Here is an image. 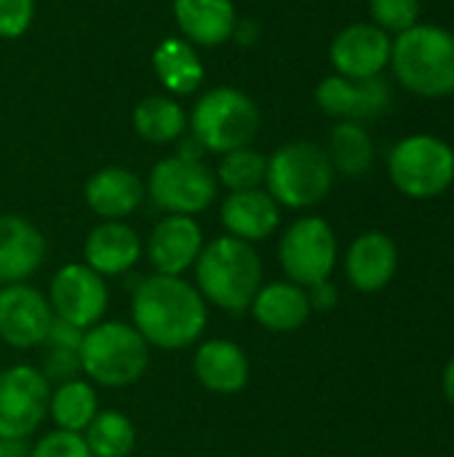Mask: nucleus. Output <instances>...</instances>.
<instances>
[{"mask_svg":"<svg viewBox=\"0 0 454 457\" xmlns=\"http://www.w3.org/2000/svg\"><path fill=\"white\" fill-rule=\"evenodd\" d=\"M86 206L99 220H128L147 198L144 182L126 166L96 169L83 187Z\"/></svg>","mask_w":454,"mask_h":457,"instance_id":"nucleus-21","label":"nucleus"},{"mask_svg":"<svg viewBox=\"0 0 454 457\" xmlns=\"http://www.w3.org/2000/svg\"><path fill=\"white\" fill-rule=\"evenodd\" d=\"M399 273V246L383 230L356 236L345 252V278L361 295L383 292Z\"/></svg>","mask_w":454,"mask_h":457,"instance_id":"nucleus-17","label":"nucleus"},{"mask_svg":"<svg viewBox=\"0 0 454 457\" xmlns=\"http://www.w3.org/2000/svg\"><path fill=\"white\" fill-rule=\"evenodd\" d=\"M51 383L35 364L0 372V439H32L48 418Z\"/></svg>","mask_w":454,"mask_h":457,"instance_id":"nucleus-10","label":"nucleus"},{"mask_svg":"<svg viewBox=\"0 0 454 457\" xmlns=\"http://www.w3.org/2000/svg\"><path fill=\"white\" fill-rule=\"evenodd\" d=\"M45 254V236L32 220L0 214V287L29 281L43 268Z\"/></svg>","mask_w":454,"mask_h":457,"instance_id":"nucleus-19","label":"nucleus"},{"mask_svg":"<svg viewBox=\"0 0 454 457\" xmlns=\"http://www.w3.org/2000/svg\"><path fill=\"white\" fill-rule=\"evenodd\" d=\"M83 335H86V329H80V327H75V324H67V321H62V319L54 316L51 329H48V335H45V345L78 351L80 343H83Z\"/></svg>","mask_w":454,"mask_h":457,"instance_id":"nucleus-34","label":"nucleus"},{"mask_svg":"<svg viewBox=\"0 0 454 457\" xmlns=\"http://www.w3.org/2000/svg\"><path fill=\"white\" fill-rule=\"evenodd\" d=\"M193 270V284L206 305H214L227 316L249 313L254 295L265 284V268L257 246L233 236H217L206 241Z\"/></svg>","mask_w":454,"mask_h":457,"instance_id":"nucleus-2","label":"nucleus"},{"mask_svg":"<svg viewBox=\"0 0 454 457\" xmlns=\"http://www.w3.org/2000/svg\"><path fill=\"white\" fill-rule=\"evenodd\" d=\"M83 439L91 457H128L136 447V428L120 410H99Z\"/></svg>","mask_w":454,"mask_h":457,"instance_id":"nucleus-28","label":"nucleus"},{"mask_svg":"<svg viewBox=\"0 0 454 457\" xmlns=\"http://www.w3.org/2000/svg\"><path fill=\"white\" fill-rule=\"evenodd\" d=\"M134 131L150 145H174L187 131V112L174 96H144L131 112Z\"/></svg>","mask_w":454,"mask_h":457,"instance_id":"nucleus-26","label":"nucleus"},{"mask_svg":"<svg viewBox=\"0 0 454 457\" xmlns=\"http://www.w3.org/2000/svg\"><path fill=\"white\" fill-rule=\"evenodd\" d=\"M388 177L412 201L439 198L454 185V147L436 134H409L391 147Z\"/></svg>","mask_w":454,"mask_h":457,"instance_id":"nucleus-7","label":"nucleus"},{"mask_svg":"<svg viewBox=\"0 0 454 457\" xmlns=\"http://www.w3.org/2000/svg\"><path fill=\"white\" fill-rule=\"evenodd\" d=\"M193 375L209 394L235 396L249 386L252 361L235 340L211 337L201 340L193 353Z\"/></svg>","mask_w":454,"mask_h":457,"instance_id":"nucleus-18","label":"nucleus"},{"mask_svg":"<svg viewBox=\"0 0 454 457\" xmlns=\"http://www.w3.org/2000/svg\"><path fill=\"white\" fill-rule=\"evenodd\" d=\"M326 155L337 174L364 177L375 166V139L359 120H337L329 131Z\"/></svg>","mask_w":454,"mask_h":457,"instance_id":"nucleus-27","label":"nucleus"},{"mask_svg":"<svg viewBox=\"0 0 454 457\" xmlns=\"http://www.w3.org/2000/svg\"><path fill=\"white\" fill-rule=\"evenodd\" d=\"M37 370L43 372V378H45L51 386H59V383L83 378L78 351H67V348H51V345H45Z\"/></svg>","mask_w":454,"mask_h":457,"instance_id":"nucleus-32","label":"nucleus"},{"mask_svg":"<svg viewBox=\"0 0 454 457\" xmlns=\"http://www.w3.org/2000/svg\"><path fill=\"white\" fill-rule=\"evenodd\" d=\"M391 70L401 88L423 99L454 94V32L420 21L393 37Z\"/></svg>","mask_w":454,"mask_h":457,"instance_id":"nucleus-3","label":"nucleus"},{"mask_svg":"<svg viewBox=\"0 0 454 457\" xmlns=\"http://www.w3.org/2000/svg\"><path fill=\"white\" fill-rule=\"evenodd\" d=\"M219 222L225 228V236L246 244H260L281 228V206L265 187L227 193L219 206Z\"/></svg>","mask_w":454,"mask_h":457,"instance_id":"nucleus-20","label":"nucleus"},{"mask_svg":"<svg viewBox=\"0 0 454 457\" xmlns=\"http://www.w3.org/2000/svg\"><path fill=\"white\" fill-rule=\"evenodd\" d=\"M249 316L273 335H292L308 324L313 308L308 300V289L284 278L260 287L249 305Z\"/></svg>","mask_w":454,"mask_h":457,"instance_id":"nucleus-22","label":"nucleus"},{"mask_svg":"<svg viewBox=\"0 0 454 457\" xmlns=\"http://www.w3.org/2000/svg\"><path fill=\"white\" fill-rule=\"evenodd\" d=\"M337 171L326 147L310 139H292L268 155L265 190L281 209L305 212L318 206L334 187Z\"/></svg>","mask_w":454,"mask_h":457,"instance_id":"nucleus-5","label":"nucleus"},{"mask_svg":"<svg viewBox=\"0 0 454 457\" xmlns=\"http://www.w3.org/2000/svg\"><path fill=\"white\" fill-rule=\"evenodd\" d=\"M442 394H444L447 404L454 410V356L447 361V367L442 372Z\"/></svg>","mask_w":454,"mask_h":457,"instance_id":"nucleus-37","label":"nucleus"},{"mask_svg":"<svg viewBox=\"0 0 454 457\" xmlns=\"http://www.w3.org/2000/svg\"><path fill=\"white\" fill-rule=\"evenodd\" d=\"M174 19L182 37L195 48L225 46L238 27L233 0H174Z\"/></svg>","mask_w":454,"mask_h":457,"instance_id":"nucleus-23","label":"nucleus"},{"mask_svg":"<svg viewBox=\"0 0 454 457\" xmlns=\"http://www.w3.org/2000/svg\"><path fill=\"white\" fill-rule=\"evenodd\" d=\"M144 257L142 236L126 220L96 222L83 241V262L102 278H120Z\"/></svg>","mask_w":454,"mask_h":457,"instance_id":"nucleus-16","label":"nucleus"},{"mask_svg":"<svg viewBox=\"0 0 454 457\" xmlns=\"http://www.w3.org/2000/svg\"><path fill=\"white\" fill-rule=\"evenodd\" d=\"M45 297L56 319L80 329H91L94 324H99L110 305L107 278L94 273L86 262L62 265L51 276Z\"/></svg>","mask_w":454,"mask_h":457,"instance_id":"nucleus-11","label":"nucleus"},{"mask_svg":"<svg viewBox=\"0 0 454 457\" xmlns=\"http://www.w3.org/2000/svg\"><path fill=\"white\" fill-rule=\"evenodd\" d=\"M131 324L158 351H185L201 343L209 305L185 276L153 273L131 289Z\"/></svg>","mask_w":454,"mask_h":457,"instance_id":"nucleus-1","label":"nucleus"},{"mask_svg":"<svg viewBox=\"0 0 454 457\" xmlns=\"http://www.w3.org/2000/svg\"><path fill=\"white\" fill-rule=\"evenodd\" d=\"M147 198L163 214L198 217L217 201L219 182L214 169L203 158H185L179 153L161 158L144 182Z\"/></svg>","mask_w":454,"mask_h":457,"instance_id":"nucleus-8","label":"nucleus"},{"mask_svg":"<svg viewBox=\"0 0 454 457\" xmlns=\"http://www.w3.org/2000/svg\"><path fill=\"white\" fill-rule=\"evenodd\" d=\"M99 410L102 407H99L96 386L88 383L86 378H75V380L51 386L48 418H51L54 428L83 434L91 426V420L96 418Z\"/></svg>","mask_w":454,"mask_h":457,"instance_id":"nucleus-25","label":"nucleus"},{"mask_svg":"<svg viewBox=\"0 0 454 457\" xmlns=\"http://www.w3.org/2000/svg\"><path fill=\"white\" fill-rule=\"evenodd\" d=\"M391 51L393 37L385 29L372 21H353L334 35L329 46V62L334 75L348 80H369L380 78L391 67Z\"/></svg>","mask_w":454,"mask_h":457,"instance_id":"nucleus-13","label":"nucleus"},{"mask_svg":"<svg viewBox=\"0 0 454 457\" xmlns=\"http://www.w3.org/2000/svg\"><path fill=\"white\" fill-rule=\"evenodd\" d=\"M153 72L158 83L174 96H187L198 91L206 75L195 46L185 37H163L153 48Z\"/></svg>","mask_w":454,"mask_h":457,"instance_id":"nucleus-24","label":"nucleus"},{"mask_svg":"<svg viewBox=\"0 0 454 457\" xmlns=\"http://www.w3.org/2000/svg\"><path fill=\"white\" fill-rule=\"evenodd\" d=\"M29 450H32L29 439H3L0 457H29Z\"/></svg>","mask_w":454,"mask_h":457,"instance_id":"nucleus-36","label":"nucleus"},{"mask_svg":"<svg viewBox=\"0 0 454 457\" xmlns=\"http://www.w3.org/2000/svg\"><path fill=\"white\" fill-rule=\"evenodd\" d=\"M260 107L249 94L233 86H217L198 96L187 115V129L206 153L225 155L249 147L260 134Z\"/></svg>","mask_w":454,"mask_h":457,"instance_id":"nucleus-6","label":"nucleus"},{"mask_svg":"<svg viewBox=\"0 0 454 457\" xmlns=\"http://www.w3.org/2000/svg\"><path fill=\"white\" fill-rule=\"evenodd\" d=\"M340 257V244L334 228L318 214H302L278 241V265L286 281L300 287H313L318 281L332 278Z\"/></svg>","mask_w":454,"mask_h":457,"instance_id":"nucleus-9","label":"nucleus"},{"mask_svg":"<svg viewBox=\"0 0 454 457\" xmlns=\"http://www.w3.org/2000/svg\"><path fill=\"white\" fill-rule=\"evenodd\" d=\"M265 171H268V155L249 145L219 155V166L214 174L219 187H225L227 193H241V190L265 187Z\"/></svg>","mask_w":454,"mask_h":457,"instance_id":"nucleus-29","label":"nucleus"},{"mask_svg":"<svg viewBox=\"0 0 454 457\" xmlns=\"http://www.w3.org/2000/svg\"><path fill=\"white\" fill-rule=\"evenodd\" d=\"M308 300H310L313 313H329L340 303V289H337V284L332 278H326V281H318V284L308 287Z\"/></svg>","mask_w":454,"mask_h":457,"instance_id":"nucleus-35","label":"nucleus"},{"mask_svg":"<svg viewBox=\"0 0 454 457\" xmlns=\"http://www.w3.org/2000/svg\"><path fill=\"white\" fill-rule=\"evenodd\" d=\"M0 453H3V439H0Z\"/></svg>","mask_w":454,"mask_h":457,"instance_id":"nucleus-38","label":"nucleus"},{"mask_svg":"<svg viewBox=\"0 0 454 457\" xmlns=\"http://www.w3.org/2000/svg\"><path fill=\"white\" fill-rule=\"evenodd\" d=\"M54 311L45 292L24 284L0 287V340L13 351H32L45 345Z\"/></svg>","mask_w":454,"mask_h":457,"instance_id":"nucleus-12","label":"nucleus"},{"mask_svg":"<svg viewBox=\"0 0 454 457\" xmlns=\"http://www.w3.org/2000/svg\"><path fill=\"white\" fill-rule=\"evenodd\" d=\"M35 19V0H0V37H21Z\"/></svg>","mask_w":454,"mask_h":457,"instance_id":"nucleus-33","label":"nucleus"},{"mask_svg":"<svg viewBox=\"0 0 454 457\" xmlns=\"http://www.w3.org/2000/svg\"><path fill=\"white\" fill-rule=\"evenodd\" d=\"M203 244L206 238L195 217L163 214L144 241V257L153 265V273L185 276L193 270Z\"/></svg>","mask_w":454,"mask_h":457,"instance_id":"nucleus-15","label":"nucleus"},{"mask_svg":"<svg viewBox=\"0 0 454 457\" xmlns=\"http://www.w3.org/2000/svg\"><path fill=\"white\" fill-rule=\"evenodd\" d=\"M78 356L88 383L99 388H128L144 378L153 348L131 321L102 319L86 329Z\"/></svg>","mask_w":454,"mask_h":457,"instance_id":"nucleus-4","label":"nucleus"},{"mask_svg":"<svg viewBox=\"0 0 454 457\" xmlns=\"http://www.w3.org/2000/svg\"><path fill=\"white\" fill-rule=\"evenodd\" d=\"M367 3H369V21L385 29L391 37L420 24L423 0H367Z\"/></svg>","mask_w":454,"mask_h":457,"instance_id":"nucleus-30","label":"nucleus"},{"mask_svg":"<svg viewBox=\"0 0 454 457\" xmlns=\"http://www.w3.org/2000/svg\"><path fill=\"white\" fill-rule=\"evenodd\" d=\"M313 96L324 115L334 120H359V123L385 115L393 104V88L383 75L369 80H348L343 75H326L316 86Z\"/></svg>","mask_w":454,"mask_h":457,"instance_id":"nucleus-14","label":"nucleus"},{"mask_svg":"<svg viewBox=\"0 0 454 457\" xmlns=\"http://www.w3.org/2000/svg\"><path fill=\"white\" fill-rule=\"evenodd\" d=\"M29 457H91V453H88L83 434L54 428L32 442Z\"/></svg>","mask_w":454,"mask_h":457,"instance_id":"nucleus-31","label":"nucleus"}]
</instances>
